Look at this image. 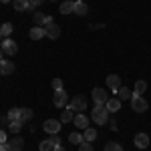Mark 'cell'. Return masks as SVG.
<instances>
[{
    "label": "cell",
    "mask_w": 151,
    "mask_h": 151,
    "mask_svg": "<svg viewBox=\"0 0 151 151\" xmlns=\"http://www.w3.org/2000/svg\"><path fill=\"white\" fill-rule=\"evenodd\" d=\"M91 119L97 125L109 123V109H107V105H95V109L91 111Z\"/></svg>",
    "instance_id": "obj_1"
},
{
    "label": "cell",
    "mask_w": 151,
    "mask_h": 151,
    "mask_svg": "<svg viewBox=\"0 0 151 151\" xmlns=\"http://www.w3.org/2000/svg\"><path fill=\"white\" fill-rule=\"evenodd\" d=\"M131 109L135 113H145L149 109V103L141 97V95H131Z\"/></svg>",
    "instance_id": "obj_2"
},
{
    "label": "cell",
    "mask_w": 151,
    "mask_h": 151,
    "mask_svg": "<svg viewBox=\"0 0 151 151\" xmlns=\"http://www.w3.org/2000/svg\"><path fill=\"white\" fill-rule=\"evenodd\" d=\"M69 107L73 111H77V113H83V111L87 109V97H85V95H75V97L70 99Z\"/></svg>",
    "instance_id": "obj_3"
},
{
    "label": "cell",
    "mask_w": 151,
    "mask_h": 151,
    "mask_svg": "<svg viewBox=\"0 0 151 151\" xmlns=\"http://www.w3.org/2000/svg\"><path fill=\"white\" fill-rule=\"evenodd\" d=\"M52 103H55V107H58V109H65L67 103H69V95H67V91H65V89L55 91V95H52Z\"/></svg>",
    "instance_id": "obj_4"
},
{
    "label": "cell",
    "mask_w": 151,
    "mask_h": 151,
    "mask_svg": "<svg viewBox=\"0 0 151 151\" xmlns=\"http://www.w3.org/2000/svg\"><path fill=\"white\" fill-rule=\"evenodd\" d=\"M0 48H2V52L6 55V57H12V55H16V42L12 40V38H2V42H0Z\"/></svg>",
    "instance_id": "obj_5"
},
{
    "label": "cell",
    "mask_w": 151,
    "mask_h": 151,
    "mask_svg": "<svg viewBox=\"0 0 151 151\" xmlns=\"http://www.w3.org/2000/svg\"><path fill=\"white\" fill-rule=\"evenodd\" d=\"M60 119H47L45 123H42V129L47 131V133H50V135H58V131H60Z\"/></svg>",
    "instance_id": "obj_6"
},
{
    "label": "cell",
    "mask_w": 151,
    "mask_h": 151,
    "mask_svg": "<svg viewBox=\"0 0 151 151\" xmlns=\"http://www.w3.org/2000/svg\"><path fill=\"white\" fill-rule=\"evenodd\" d=\"M57 145H60V137H58V135H52V137H48V139L42 141L38 149H40V151H52Z\"/></svg>",
    "instance_id": "obj_7"
},
{
    "label": "cell",
    "mask_w": 151,
    "mask_h": 151,
    "mask_svg": "<svg viewBox=\"0 0 151 151\" xmlns=\"http://www.w3.org/2000/svg\"><path fill=\"white\" fill-rule=\"evenodd\" d=\"M45 30H47V36H48V38H52V40L60 36V26H58L55 20H50V22L45 24Z\"/></svg>",
    "instance_id": "obj_8"
},
{
    "label": "cell",
    "mask_w": 151,
    "mask_h": 151,
    "mask_svg": "<svg viewBox=\"0 0 151 151\" xmlns=\"http://www.w3.org/2000/svg\"><path fill=\"white\" fill-rule=\"evenodd\" d=\"M93 101H95V105H105L109 101V95L105 93L101 87H95L93 89Z\"/></svg>",
    "instance_id": "obj_9"
},
{
    "label": "cell",
    "mask_w": 151,
    "mask_h": 151,
    "mask_svg": "<svg viewBox=\"0 0 151 151\" xmlns=\"http://www.w3.org/2000/svg\"><path fill=\"white\" fill-rule=\"evenodd\" d=\"M32 20H35V26H45L47 22H50L52 20V16H48V14H45V12H32Z\"/></svg>",
    "instance_id": "obj_10"
},
{
    "label": "cell",
    "mask_w": 151,
    "mask_h": 151,
    "mask_svg": "<svg viewBox=\"0 0 151 151\" xmlns=\"http://www.w3.org/2000/svg\"><path fill=\"white\" fill-rule=\"evenodd\" d=\"M119 87H121V77H119V75H109V77H107V89L113 91V93H117Z\"/></svg>",
    "instance_id": "obj_11"
},
{
    "label": "cell",
    "mask_w": 151,
    "mask_h": 151,
    "mask_svg": "<svg viewBox=\"0 0 151 151\" xmlns=\"http://www.w3.org/2000/svg\"><path fill=\"white\" fill-rule=\"evenodd\" d=\"M133 143H135V147H139V149H147V147H149V135H147V133H137L135 139H133Z\"/></svg>",
    "instance_id": "obj_12"
},
{
    "label": "cell",
    "mask_w": 151,
    "mask_h": 151,
    "mask_svg": "<svg viewBox=\"0 0 151 151\" xmlns=\"http://www.w3.org/2000/svg\"><path fill=\"white\" fill-rule=\"evenodd\" d=\"M73 123H75L77 129H83V131H85V129L89 127V117L85 115V113H77L75 119H73Z\"/></svg>",
    "instance_id": "obj_13"
},
{
    "label": "cell",
    "mask_w": 151,
    "mask_h": 151,
    "mask_svg": "<svg viewBox=\"0 0 151 151\" xmlns=\"http://www.w3.org/2000/svg\"><path fill=\"white\" fill-rule=\"evenodd\" d=\"M6 147H8V151H22L24 141L20 137H12V139L6 141Z\"/></svg>",
    "instance_id": "obj_14"
},
{
    "label": "cell",
    "mask_w": 151,
    "mask_h": 151,
    "mask_svg": "<svg viewBox=\"0 0 151 151\" xmlns=\"http://www.w3.org/2000/svg\"><path fill=\"white\" fill-rule=\"evenodd\" d=\"M14 69H16V67H14V63H12V60H6V58H2V60H0V73H2V75H12Z\"/></svg>",
    "instance_id": "obj_15"
},
{
    "label": "cell",
    "mask_w": 151,
    "mask_h": 151,
    "mask_svg": "<svg viewBox=\"0 0 151 151\" xmlns=\"http://www.w3.org/2000/svg\"><path fill=\"white\" fill-rule=\"evenodd\" d=\"M28 36H30L32 40H40L42 36H47V30H45V26H35V28H30Z\"/></svg>",
    "instance_id": "obj_16"
},
{
    "label": "cell",
    "mask_w": 151,
    "mask_h": 151,
    "mask_svg": "<svg viewBox=\"0 0 151 151\" xmlns=\"http://www.w3.org/2000/svg\"><path fill=\"white\" fill-rule=\"evenodd\" d=\"M105 105H107L109 113H117V111L121 109V99H119V97H111V99H109Z\"/></svg>",
    "instance_id": "obj_17"
},
{
    "label": "cell",
    "mask_w": 151,
    "mask_h": 151,
    "mask_svg": "<svg viewBox=\"0 0 151 151\" xmlns=\"http://www.w3.org/2000/svg\"><path fill=\"white\" fill-rule=\"evenodd\" d=\"M75 14H79V16H87V14H89V6H87L83 0H77V2H75Z\"/></svg>",
    "instance_id": "obj_18"
},
{
    "label": "cell",
    "mask_w": 151,
    "mask_h": 151,
    "mask_svg": "<svg viewBox=\"0 0 151 151\" xmlns=\"http://www.w3.org/2000/svg\"><path fill=\"white\" fill-rule=\"evenodd\" d=\"M75 119V113H73V109H70L69 105L63 109V113H60V123H70Z\"/></svg>",
    "instance_id": "obj_19"
},
{
    "label": "cell",
    "mask_w": 151,
    "mask_h": 151,
    "mask_svg": "<svg viewBox=\"0 0 151 151\" xmlns=\"http://www.w3.org/2000/svg\"><path fill=\"white\" fill-rule=\"evenodd\" d=\"M12 6H14L16 12H24V10H28L30 0H12Z\"/></svg>",
    "instance_id": "obj_20"
},
{
    "label": "cell",
    "mask_w": 151,
    "mask_h": 151,
    "mask_svg": "<svg viewBox=\"0 0 151 151\" xmlns=\"http://www.w3.org/2000/svg\"><path fill=\"white\" fill-rule=\"evenodd\" d=\"M131 95H133V91L127 89V87H119V91H117V97L121 101H131Z\"/></svg>",
    "instance_id": "obj_21"
},
{
    "label": "cell",
    "mask_w": 151,
    "mask_h": 151,
    "mask_svg": "<svg viewBox=\"0 0 151 151\" xmlns=\"http://www.w3.org/2000/svg\"><path fill=\"white\" fill-rule=\"evenodd\" d=\"M22 121H20V119H16V121H8V131H10V133H14V135H18V133H20V129H22Z\"/></svg>",
    "instance_id": "obj_22"
},
{
    "label": "cell",
    "mask_w": 151,
    "mask_h": 151,
    "mask_svg": "<svg viewBox=\"0 0 151 151\" xmlns=\"http://www.w3.org/2000/svg\"><path fill=\"white\" fill-rule=\"evenodd\" d=\"M83 137H85V141H89V143L95 141L97 139V129L95 127H87L85 131H83Z\"/></svg>",
    "instance_id": "obj_23"
},
{
    "label": "cell",
    "mask_w": 151,
    "mask_h": 151,
    "mask_svg": "<svg viewBox=\"0 0 151 151\" xmlns=\"http://www.w3.org/2000/svg\"><path fill=\"white\" fill-rule=\"evenodd\" d=\"M58 10H60V14H70V12H75V2H70V0L63 2Z\"/></svg>",
    "instance_id": "obj_24"
},
{
    "label": "cell",
    "mask_w": 151,
    "mask_h": 151,
    "mask_svg": "<svg viewBox=\"0 0 151 151\" xmlns=\"http://www.w3.org/2000/svg\"><path fill=\"white\" fill-rule=\"evenodd\" d=\"M20 121H22V123H28V121H32V109H28V107H22V109H20Z\"/></svg>",
    "instance_id": "obj_25"
},
{
    "label": "cell",
    "mask_w": 151,
    "mask_h": 151,
    "mask_svg": "<svg viewBox=\"0 0 151 151\" xmlns=\"http://www.w3.org/2000/svg\"><path fill=\"white\" fill-rule=\"evenodd\" d=\"M69 141L73 143V145H81L83 141H85V137H83V133H79V131H73L69 135Z\"/></svg>",
    "instance_id": "obj_26"
},
{
    "label": "cell",
    "mask_w": 151,
    "mask_h": 151,
    "mask_svg": "<svg viewBox=\"0 0 151 151\" xmlns=\"http://www.w3.org/2000/svg\"><path fill=\"white\" fill-rule=\"evenodd\" d=\"M12 30H14L12 24L10 22H4L2 26H0V35H2V38H8V36L12 35Z\"/></svg>",
    "instance_id": "obj_27"
},
{
    "label": "cell",
    "mask_w": 151,
    "mask_h": 151,
    "mask_svg": "<svg viewBox=\"0 0 151 151\" xmlns=\"http://www.w3.org/2000/svg\"><path fill=\"white\" fill-rule=\"evenodd\" d=\"M6 119H8V121H16V119H20V109H18V107L10 109L8 115H6Z\"/></svg>",
    "instance_id": "obj_28"
},
{
    "label": "cell",
    "mask_w": 151,
    "mask_h": 151,
    "mask_svg": "<svg viewBox=\"0 0 151 151\" xmlns=\"http://www.w3.org/2000/svg\"><path fill=\"white\" fill-rule=\"evenodd\" d=\"M105 151H123V147L119 143H115V141H107L105 143Z\"/></svg>",
    "instance_id": "obj_29"
},
{
    "label": "cell",
    "mask_w": 151,
    "mask_h": 151,
    "mask_svg": "<svg viewBox=\"0 0 151 151\" xmlns=\"http://www.w3.org/2000/svg\"><path fill=\"white\" fill-rule=\"evenodd\" d=\"M145 89H147V83H145V81H137V83H135V91H133V95L145 93Z\"/></svg>",
    "instance_id": "obj_30"
},
{
    "label": "cell",
    "mask_w": 151,
    "mask_h": 151,
    "mask_svg": "<svg viewBox=\"0 0 151 151\" xmlns=\"http://www.w3.org/2000/svg\"><path fill=\"white\" fill-rule=\"evenodd\" d=\"M50 85H52V91H60L63 89V79H55Z\"/></svg>",
    "instance_id": "obj_31"
},
{
    "label": "cell",
    "mask_w": 151,
    "mask_h": 151,
    "mask_svg": "<svg viewBox=\"0 0 151 151\" xmlns=\"http://www.w3.org/2000/svg\"><path fill=\"white\" fill-rule=\"evenodd\" d=\"M79 151H93V145L89 141H83L81 145H79Z\"/></svg>",
    "instance_id": "obj_32"
},
{
    "label": "cell",
    "mask_w": 151,
    "mask_h": 151,
    "mask_svg": "<svg viewBox=\"0 0 151 151\" xmlns=\"http://www.w3.org/2000/svg\"><path fill=\"white\" fill-rule=\"evenodd\" d=\"M42 2H45V0H30V6H32V8H38V6H40V4H42Z\"/></svg>",
    "instance_id": "obj_33"
},
{
    "label": "cell",
    "mask_w": 151,
    "mask_h": 151,
    "mask_svg": "<svg viewBox=\"0 0 151 151\" xmlns=\"http://www.w3.org/2000/svg\"><path fill=\"white\" fill-rule=\"evenodd\" d=\"M6 131H2V129H0V143H6Z\"/></svg>",
    "instance_id": "obj_34"
},
{
    "label": "cell",
    "mask_w": 151,
    "mask_h": 151,
    "mask_svg": "<svg viewBox=\"0 0 151 151\" xmlns=\"http://www.w3.org/2000/svg\"><path fill=\"white\" fill-rule=\"evenodd\" d=\"M109 125H111V129H113V131H117V123L113 121V119H109Z\"/></svg>",
    "instance_id": "obj_35"
},
{
    "label": "cell",
    "mask_w": 151,
    "mask_h": 151,
    "mask_svg": "<svg viewBox=\"0 0 151 151\" xmlns=\"http://www.w3.org/2000/svg\"><path fill=\"white\" fill-rule=\"evenodd\" d=\"M0 151H8V147H6V143H0Z\"/></svg>",
    "instance_id": "obj_36"
},
{
    "label": "cell",
    "mask_w": 151,
    "mask_h": 151,
    "mask_svg": "<svg viewBox=\"0 0 151 151\" xmlns=\"http://www.w3.org/2000/svg\"><path fill=\"white\" fill-rule=\"evenodd\" d=\"M52 151H65V147H63V145H57V147H55Z\"/></svg>",
    "instance_id": "obj_37"
},
{
    "label": "cell",
    "mask_w": 151,
    "mask_h": 151,
    "mask_svg": "<svg viewBox=\"0 0 151 151\" xmlns=\"http://www.w3.org/2000/svg\"><path fill=\"white\" fill-rule=\"evenodd\" d=\"M0 2H2V4H8V2H12V0H0Z\"/></svg>",
    "instance_id": "obj_38"
},
{
    "label": "cell",
    "mask_w": 151,
    "mask_h": 151,
    "mask_svg": "<svg viewBox=\"0 0 151 151\" xmlns=\"http://www.w3.org/2000/svg\"><path fill=\"white\" fill-rule=\"evenodd\" d=\"M2 58H4V52H2V48H0V60H2Z\"/></svg>",
    "instance_id": "obj_39"
},
{
    "label": "cell",
    "mask_w": 151,
    "mask_h": 151,
    "mask_svg": "<svg viewBox=\"0 0 151 151\" xmlns=\"http://www.w3.org/2000/svg\"><path fill=\"white\" fill-rule=\"evenodd\" d=\"M48 2H57V0H48Z\"/></svg>",
    "instance_id": "obj_40"
},
{
    "label": "cell",
    "mask_w": 151,
    "mask_h": 151,
    "mask_svg": "<svg viewBox=\"0 0 151 151\" xmlns=\"http://www.w3.org/2000/svg\"><path fill=\"white\" fill-rule=\"evenodd\" d=\"M0 42H2V35H0Z\"/></svg>",
    "instance_id": "obj_41"
},
{
    "label": "cell",
    "mask_w": 151,
    "mask_h": 151,
    "mask_svg": "<svg viewBox=\"0 0 151 151\" xmlns=\"http://www.w3.org/2000/svg\"><path fill=\"white\" fill-rule=\"evenodd\" d=\"M70 2H77V0H70Z\"/></svg>",
    "instance_id": "obj_42"
}]
</instances>
